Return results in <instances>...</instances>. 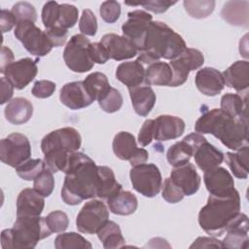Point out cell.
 I'll use <instances>...</instances> for the list:
<instances>
[{"label": "cell", "instance_id": "836d02e7", "mask_svg": "<svg viewBox=\"0 0 249 249\" xmlns=\"http://www.w3.org/2000/svg\"><path fill=\"white\" fill-rule=\"evenodd\" d=\"M96 234L105 249L121 248L125 245L120 226L113 221H108Z\"/></svg>", "mask_w": 249, "mask_h": 249}, {"label": "cell", "instance_id": "cb8c5ba5", "mask_svg": "<svg viewBox=\"0 0 249 249\" xmlns=\"http://www.w3.org/2000/svg\"><path fill=\"white\" fill-rule=\"evenodd\" d=\"M45 207L44 196L34 189H23L17 198V216H40Z\"/></svg>", "mask_w": 249, "mask_h": 249}, {"label": "cell", "instance_id": "d590c367", "mask_svg": "<svg viewBox=\"0 0 249 249\" xmlns=\"http://www.w3.org/2000/svg\"><path fill=\"white\" fill-rule=\"evenodd\" d=\"M83 84L89 96L97 101L102 98L111 88L107 76L101 72L90 73L83 81Z\"/></svg>", "mask_w": 249, "mask_h": 249}, {"label": "cell", "instance_id": "db71d44e", "mask_svg": "<svg viewBox=\"0 0 249 249\" xmlns=\"http://www.w3.org/2000/svg\"><path fill=\"white\" fill-rule=\"evenodd\" d=\"M89 51L90 58L94 63L104 64L109 59L108 53H107L106 49L104 48V46L100 42L90 43Z\"/></svg>", "mask_w": 249, "mask_h": 249}, {"label": "cell", "instance_id": "8fae6325", "mask_svg": "<svg viewBox=\"0 0 249 249\" xmlns=\"http://www.w3.org/2000/svg\"><path fill=\"white\" fill-rule=\"evenodd\" d=\"M82 144V137L79 131L70 126L58 128L45 135L41 141L43 154L51 152H76Z\"/></svg>", "mask_w": 249, "mask_h": 249}, {"label": "cell", "instance_id": "b9f144b4", "mask_svg": "<svg viewBox=\"0 0 249 249\" xmlns=\"http://www.w3.org/2000/svg\"><path fill=\"white\" fill-rule=\"evenodd\" d=\"M101 109L106 113H115L119 111L123 105V96L121 92L111 87L106 94L98 100Z\"/></svg>", "mask_w": 249, "mask_h": 249}, {"label": "cell", "instance_id": "d6986e66", "mask_svg": "<svg viewBox=\"0 0 249 249\" xmlns=\"http://www.w3.org/2000/svg\"><path fill=\"white\" fill-rule=\"evenodd\" d=\"M59 99L63 105L71 110L86 108L94 101L86 90L83 81L65 84L60 89Z\"/></svg>", "mask_w": 249, "mask_h": 249}, {"label": "cell", "instance_id": "4316f807", "mask_svg": "<svg viewBox=\"0 0 249 249\" xmlns=\"http://www.w3.org/2000/svg\"><path fill=\"white\" fill-rule=\"evenodd\" d=\"M194 157L196 165L204 172L219 166L225 159L224 154L215 146L207 142V140L196 147Z\"/></svg>", "mask_w": 249, "mask_h": 249}, {"label": "cell", "instance_id": "11a10c76", "mask_svg": "<svg viewBox=\"0 0 249 249\" xmlns=\"http://www.w3.org/2000/svg\"><path fill=\"white\" fill-rule=\"evenodd\" d=\"M46 34L52 41L53 47H60L65 44L67 37H68V31L67 29L61 28L59 26H54L52 28H48L45 30Z\"/></svg>", "mask_w": 249, "mask_h": 249}, {"label": "cell", "instance_id": "6da1fadb", "mask_svg": "<svg viewBox=\"0 0 249 249\" xmlns=\"http://www.w3.org/2000/svg\"><path fill=\"white\" fill-rule=\"evenodd\" d=\"M195 130L212 134L233 151L248 146V118L231 117L218 108L204 112L196 120Z\"/></svg>", "mask_w": 249, "mask_h": 249}, {"label": "cell", "instance_id": "7bdbcfd3", "mask_svg": "<svg viewBox=\"0 0 249 249\" xmlns=\"http://www.w3.org/2000/svg\"><path fill=\"white\" fill-rule=\"evenodd\" d=\"M79 11L74 5L70 4H60L59 6V18L57 21V25L61 28L68 29L73 27L78 20Z\"/></svg>", "mask_w": 249, "mask_h": 249}, {"label": "cell", "instance_id": "7a4b0ae2", "mask_svg": "<svg viewBox=\"0 0 249 249\" xmlns=\"http://www.w3.org/2000/svg\"><path fill=\"white\" fill-rule=\"evenodd\" d=\"M61 198L68 205H77L96 196L97 165L84 153L78 152L65 172Z\"/></svg>", "mask_w": 249, "mask_h": 249}, {"label": "cell", "instance_id": "30bf717a", "mask_svg": "<svg viewBox=\"0 0 249 249\" xmlns=\"http://www.w3.org/2000/svg\"><path fill=\"white\" fill-rule=\"evenodd\" d=\"M31 145L28 138L18 132L9 134L0 142V160L14 168L29 160Z\"/></svg>", "mask_w": 249, "mask_h": 249}, {"label": "cell", "instance_id": "7402d4cb", "mask_svg": "<svg viewBox=\"0 0 249 249\" xmlns=\"http://www.w3.org/2000/svg\"><path fill=\"white\" fill-rule=\"evenodd\" d=\"M185 131V122L176 116L160 115L155 119V137L158 141H167L180 137Z\"/></svg>", "mask_w": 249, "mask_h": 249}, {"label": "cell", "instance_id": "f35d334b", "mask_svg": "<svg viewBox=\"0 0 249 249\" xmlns=\"http://www.w3.org/2000/svg\"><path fill=\"white\" fill-rule=\"evenodd\" d=\"M186 12L195 18H205L209 17L215 8V1L213 0H185L183 2Z\"/></svg>", "mask_w": 249, "mask_h": 249}, {"label": "cell", "instance_id": "4fadbf2b", "mask_svg": "<svg viewBox=\"0 0 249 249\" xmlns=\"http://www.w3.org/2000/svg\"><path fill=\"white\" fill-rule=\"evenodd\" d=\"M115 156L122 160H128L131 166L145 163L149 154L144 148H138L133 134L127 131L118 132L112 143Z\"/></svg>", "mask_w": 249, "mask_h": 249}, {"label": "cell", "instance_id": "277c9868", "mask_svg": "<svg viewBox=\"0 0 249 249\" xmlns=\"http://www.w3.org/2000/svg\"><path fill=\"white\" fill-rule=\"evenodd\" d=\"M52 233L46 217L17 216L13 228L2 231L1 247L3 249H32L40 240Z\"/></svg>", "mask_w": 249, "mask_h": 249}, {"label": "cell", "instance_id": "9c48e42d", "mask_svg": "<svg viewBox=\"0 0 249 249\" xmlns=\"http://www.w3.org/2000/svg\"><path fill=\"white\" fill-rule=\"evenodd\" d=\"M109 221V210L104 202L91 199L84 204L77 215L76 227L82 233L93 234Z\"/></svg>", "mask_w": 249, "mask_h": 249}, {"label": "cell", "instance_id": "d4e9b609", "mask_svg": "<svg viewBox=\"0 0 249 249\" xmlns=\"http://www.w3.org/2000/svg\"><path fill=\"white\" fill-rule=\"evenodd\" d=\"M131 104L135 113L141 117L147 116L155 106L157 96L149 85H140L128 89Z\"/></svg>", "mask_w": 249, "mask_h": 249}, {"label": "cell", "instance_id": "52a82bcc", "mask_svg": "<svg viewBox=\"0 0 249 249\" xmlns=\"http://www.w3.org/2000/svg\"><path fill=\"white\" fill-rule=\"evenodd\" d=\"M90 41L83 34L70 38L63 52V59L67 67L76 73H86L92 69L94 62L89 55Z\"/></svg>", "mask_w": 249, "mask_h": 249}, {"label": "cell", "instance_id": "ac0fdd59", "mask_svg": "<svg viewBox=\"0 0 249 249\" xmlns=\"http://www.w3.org/2000/svg\"><path fill=\"white\" fill-rule=\"evenodd\" d=\"M100 43L106 49L109 59L121 61L132 58L138 53V50L133 43H131L125 37L115 33L105 34L101 38Z\"/></svg>", "mask_w": 249, "mask_h": 249}, {"label": "cell", "instance_id": "44dd1931", "mask_svg": "<svg viewBox=\"0 0 249 249\" xmlns=\"http://www.w3.org/2000/svg\"><path fill=\"white\" fill-rule=\"evenodd\" d=\"M197 89L206 96L218 95L225 88L223 74L212 67H203L196 72L195 78Z\"/></svg>", "mask_w": 249, "mask_h": 249}, {"label": "cell", "instance_id": "d6a6232c", "mask_svg": "<svg viewBox=\"0 0 249 249\" xmlns=\"http://www.w3.org/2000/svg\"><path fill=\"white\" fill-rule=\"evenodd\" d=\"M195 150L196 147L187 137H184L183 140L169 147L166 153V160L173 167L182 165L190 161L191 158L194 156Z\"/></svg>", "mask_w": 249, "mask_h": 249}, {"label": "cell", "instance_id": "ab89813d", "mask_svg": "<svg viewBox=\"0 0 249 249\" xmlns=\"http://www.w3.org/2000/svg\"><path fill=\"white\" fill-rule=\"evenodd\" d=\"M45 168L46 164L44 160L29 159L16 167V171L21 179L31 181L34 180Z\"/></svg>", "mask_w": 249, "mask_h": 249}, {"label": "cell", "instance_id": "8d00e7d4", "mask_svg": "<svg viewBox=\"0 0 249 249\" xmlns=\"http://www.w3.org/2000/svg\"><path fill=\"white\" fill-rule=\"evenodd\" d=\"M226 161L236 178L246 179L248 177V146L240 148L236 153L228 152Z\"/></svg>", "mask_w": 249, "mask_h": 249}, {"label": "cell", "instance_id": "816d5d0a", "mask_svg": "<svg viewBox=\"0 0 249 249\" xmlns=\"http://www.w3.org/2000/svg\"><path fill=\"white\" fill-rule=\"evenodd\" d=\"M56 85L49 80H40L35 82L32 88V94L37 98H47L53 95Z\"/></svg>", "mask_w": 249, "mask_h": 249}, {"label": "cell", "instance_id": "f1b7e54d", "mask_svg": "<svg viewBox=\"0 0 249 249\" xmlns=\"http://www.w3.org/2000/svg\"><path fill=\"white\" fill-rule=\"evenodd\" d=\"M122 190V185L117 181L114 171L105 165H97L96 196L107 199Z\"/></svg>", "mask_w": 249, "mask_h": 249}, {"label": "cell", "instance_id": "9f6ffc18", "mask_svg": "<svg viewBox=\"0 0 249 249\" xmlns=\"http://www.w3.org/2000/svg\"><path fill=\"white\" fill-rule=\"evenodd\" d=\"M190 248H222V244L216 237L199 236L193 242Z\"/></svg>", "mask_w": 249, "mask_h": 249}, {"label": "cell", "instance_id": "8992f818", "mask_svg": "<svg viewBox=\"0 0 249 249\" xmlns=\"http://www.w3.org/2000/svg\"><path fill=\"white\" fill-rule=\"evenodd\" d=\"M14 34L28 53L38 57L45 56L53 48L46 32L37 27L32 21H18Z\"/></svg>", "mask_w": 249, "mask_h": 249}, {"label": "cell", "instance_id": "83f0119b", "mask_svg": "<svg viewBox=\"0 0 249 249\" xmlns=\"http://www.w3.org/2000/svg\"><path fill=\"white\" fill-rule=\"evenodd\" d=\"M6 120L13 124L27 123L33 115L32 103L23 97H16L8 102L4 110Z\"/></svg>", "mask_w": 249, "mask_h": 249}, {"label": "cell", "instance_id": "74e56055", "mask_svg": "<svg viewBox=\"0 0 249 249\" xmlns=\"http://www.w3.org/2000/svg\"><path fill=\"white\" fill-rule=\"evenodd\" d=\"M54 247L56 249H89L92 247V245L83 235L72 231L58 234L54 239Z\"/></svg>", "mask_w": 249, "mask_h": 249}, {"label": "cell", "instance_id": "680465c9", "mask_svg": "<svg viewBox=\"0 0 249 249\" xmlns=\"http://www.w3.org/2000/svg\"><path fill=\"white\" fill-rule=\"evenodd\" d=\"M1 83V104H5L8 101H11V98L14 94V86L5 78L2 77L0 79Z\"/></svg>", "mask_w": 249, "mask_h": 249}, {"label": "cell", "instance_id": "484cf974", "mask_svg": "<svg viewBox=\"0 0 249 249\" xmlns=\"http://www.w3.org/2000/svg\"><path fill=\"white\" fill-rule=\"evenodd\" d=\"M145 67L138 60L122 62L116 70V78L127 89L146 84ZM147 85V84H146Z\"/></svg>", "mask_w": 249, "mask_h": 249}, {"label": "cell", "instance_id": "7c38bea8", "mask_svg": "<svg viewBox=\"0 0 249 249\" xmlns=\"http://www.w3.org/2000/svg\"><path fill=\"white\" fill-rule=\"evenodd\" d=\"M204 63L203 53L193 48H187L180 55L171 59L169 65L172 70V82L169 87L182 86L189 77L191 71H195Z\"/></svg>", "mask_w": 249, "mask_h": 249}, {"label": "cell", "instance_id": "6f0895ef", "mask_svg": "<svg viewBox=\"0 0 249 249\" xmlns=\"http://www.w3.org/2000/svg\"><path fill=\"white\" fill-rule=\"evenodd\" d=\"M0 23H1V30L3 33H5L10 31L15 25H17L18 20L11 11L2 9L0 14Z\"/></svg>", "mask_w": 249, "mask_h": 249}, {"label": "cell", "instance_id": "5b68a950", "mask_svg": "<svg viewBox=\"0 0 249 249\" xmlns=\"http://www.w3.org/2000/svg\"><path fill=\"white\" fill-rule=\"evenodd\" d=\"M186 49L187 45L182 36L166 23L159 20L150 23L142 51L151 53L159 60L160 58L171 60Z\"/></svg>", "mask_w": 249, "mask_h": 249}, {"label": "cell", "instance_id": "603a6c76", "mask_svg": "<svg viewBox=\"0 0 249 249\" xmlns=\"http://www.w3.org/2000/svg\"><path fill=\"white\" fill-rule=\"evenodd\" d=\"M225 86L234 89L239 93L247 94L249 87V62L237 60L224 71Z\"/></svg>", "mask_w": 249, "mask_h": 249}, {"label": "cell", "instance_id": "e0dca14e", "mask_svg": "<svg viewBox=\"0 0 249 249\" xmlns=\"http://www.w3.org/2000/svg\"><path fill=\"white\" fill-rule=\"evenodd\" d=\"M226 236L221 241L222 248L246 249L248 247V217L239 212L226 229Z\"/></svg>", "mask_w": 249, "mask_h": 249}, {"label": "cell", "instance_id": "3957f363", "mask_svg": "<svg viewBox=\"0 0 249 249\" xmlns=\"http://www.w3.org/2000/svg\"><path fill=\"white\" fill-rule=\"evenodd\" d=\"M240 212L238 192L227 196H209L206 204L198 213L200 228L210 236L219 237L226 231L229 224Z\"/></svg>", "mask_w": 249, "mask_h": 249}, {"label": "cell", "instance_id": "4dcf8cb0", "mask_svg": "<svg viewBox=\"0 0 249 249\" xmlns=\"http://www.w3.org/2000/svg\"><path fill=\"white\" fill-rule=\"evenodd\" d=\"M106 201L112 213L122 216H127L134 213L138 206L137 197L129 191L121 190L107 198Z\"/></svg>", "mask_w": 249, "mask_h": 249}, {"label": "cell", "instance_id": "1f68e13d", "mask_svg": "<svg viewBox=\"0 0 249 249\" xmlns=\"http://www.w3.org/2000/svg\"><path fill=\"white\" fill-rule=\"evenodd\" d=\"M172 77L173 74L169 63L160 60L148 65L145 70V81L149 86L169 87L172 82Z\"/></svg>", "mask_w": 249, "mask_h": 249}, {"label": "cell", "instance_id": "f907efd6", "mask_svg": "<svg viewBox=\"0 0 249 249\" xmlns=\"http://www.w3.org/2000/svg\"><path fill=\"white\" fill-rule=\"evenodd\" d=\"M176 1H166V0H153V1H145V2H139V3H132V2H125L126 5L129 6H143L146 10L160 14L166 12L171 6L175 5Z\"/></svg>", "mask_w": 249, "mask_h": 249}, {"label": "cell", "instance_id": "60d3db41", "mask_svg": "<svg viewBox=\"0 0 249 249\" xmlns=\"http://www.w3.org/2000/svg\"><path fill=\"white\" fill-rule=\"evenodd\" d=\"M54 188V179L53 172L47 167L33 180V189L44 197L52 195Z\"/></svg>", "mask_w": 249, "mask_h": 249}, {"label": "cell", "instance_id": "5bb4252c", "mask_svg": "<svg viewBox=\"0 0 249 249\" xmlns=\"http://www.w3.org/2000/svg\"><path fill=\"white\" fill-rule=\"evenodd\" d=\"M152 16L143 10H134L127 13V19L122 25L124 37L128 39L137 48L138 53L144 48V42Z\"/></svg>", "mask_w": 249, "mask_h": 249}, {"label": "cell", "instance_id": "e575fe53", "mask_svg": "<svg viewBox=\"0 0 249 249\" xmlns=\"http://www.w3.org/2000/svg\"><path fill=\"white\" fill-rule=\"evenodd\" d=\"M220 109L231 117L247 118V95L226 93L221 98Z\"/></svg>", "mask_w": 249, "mask_h": 249}, {"label": "cell", "instance_id": "ffe728a7", "mask_svg": "<svg viewBox=\"0 0 249 249\" xmlns=\"http://www.w3.org/2000/svg\"><path fill=\"white\" fill-rule=\"evenodd\" d=\"M170 179L183 191L185 196L195 195L198 191L201 183L200 176L197 174L195 166L190 162L174 167L171 171Z\"/></svg>", "mask_w": 249, "mask_h": 249}, {"label": "cell", "instance_id": "bcb514c9", "mask_svg": "<svg viewBox=\"0 0 249 249\" xmlns=\"http://www.w3.org/2000/svg\"><path fill=\"white\" fill-rule=\"evenodd\" d=\"M79 29L85 36H94L96 34L97 19L91 10L86 9L82 12L79 21Z\"/></svg>", "mask_w": 249, "mask_h": 249}, {"label": "cell", "instance_id": "7dc6e473", "mask_svg": "<svg viewBox=\"0 0 249 249\" xmlns=\"http://www.w3.org/2000/svg\"><path fill=\"white\" fill-rule=\"evenodd\" d=\"M162 198L168 203H177L181 201L185 195L183 191L170 179V177L165 178L162 183Z\"/></svg>", "mask_w": 249, "mask_h": 249}, {"label": "cell", "instance_id": "ba28073f", "mask_svg": "<svg viewBox=\"0 0 249 249\" xmlns=\"http://www.w3.org/2000/svg\"><path fill=\"white\" fill-rule=\"evenodd\" d=\"M129 178L133 189L146 197L156 196L162 186V177L154 163H142L132 166Z\"/></svg>", "mask_w": 249, "mask_h": 249}, {"label": "cell", "instance_id": "c3c4849f", "mask_svg": "<svg viewBox=\"0 0 249 249\" xmlns=\"http://www.w3.org/2000/svg\"><path fill=\"white\" fill-rule=\"evenodd\" d=\"M46 220L52 232H63L69 225L67 214L60 210H55L49 213Z\"/></svg>", "mask_w": 249, "mask_h": 249}, {"label": "cell", "instance_id": "9a60e30c", "mask_svg": "<svg viewBox=\"0 0 249 249\" xmlns=\"http://www.w3.org/2000/svg\"><path fill=\"white\" fill-rule=\"evenodd\" d=\"M38 59L24 57L11 63L3 73L5 78L18 89H22L31 83L38 73Z\"/></svg>", "mask_w": 249, "mask_h": 249}, {"label": "cell", "instance_id": "91938a15", "mask_svg": "<svg viewBox=\"0 0 249 249\" xmlns=\"http://www.w3.org/2000/svg\"><path fill=\"white\" fill-rule=\"evenodd\" d=\"M0 72L3 74L6 68L14 62V53L8 47L2 46L1 55H0Z\"/></svg>", "mask_w": 249, "mask_h": 249}, {"label": "cell", "instance_id": "2e32d148", "mask_svg": "<svg viewBox=\"0 0 249 249\" xmlns=\"http://www.w3.org/2000/svg\"><path fill=\"white\" fill-rule=\"evenodd\" d=\"M203 181L211 196H227L234 194V181L231 173L224 167L217 166L204 172Z\"/></svg>", "mask_w": 249, "mask_h": 249}, {"label": "cell", "instance_id": "f5cc1de1", "mask_svg": "<svg viewBox=\"0 0 249 249\" xmlns=\"http://www.w3.org/2000/svg\"><path fill=\"white\" fill-rule=\"evenodd\" d=\"M155 137V120L148 119L142 124L138 133V143L142 147L148 146Z\"/></svg>", "mask_w": 249, "mask_h": 249}, {"label": "cell", "instance_id": "f6af8a7d", "mask_svg": "<svg viewBox=\"0 0 249 249\" xmlns=\"http://www.w3.org/2000/svg\"><path fill=\"white\" fill-rule=\"evenodd\" d=\"M11 12L16 17L18 22L22 20H29L35 22L37 19V12L34 6L28 2H18L16 3Z\"/></svg>", "mask_w": 249, "mask_h": 249}, {"label": "cell", "instance_id": "ee69618b", "mask_svg": "<svg viewBox=\"0 0 249 249\" xmlns=\"http://www.w3.org/2000/svg\"><path fill=\"white\" fill-rule=\"evenodd\" d=\"M59 6L55 1L47 2L42 9V21L46 29L57 25L59 18Z\"/></svg>", "mask_w": 249, "mask_h": 249}, {"label": "cell", "instance_id": "f546056e", "mask_svg": "<svg viewBox=\"0 0 249 249\" xmlns=\"http://www.w3.org/2000/svg\"><path fill=\"white\" fill-rule=\"evenodd\" d=\"M249 2L228 1L221 11L222 18L231 25L248 27L249 23Z\"/></svg>", "mask_w": 249, "mask_h": 249}, {"label": "cell", "instance_id": "681fc988", "mask_svg": "<svg viewBox=\"0 0 249 249\" xmlns=\"http://www.w3.org/2000/svg\"><path fill=\"white\" fill-rule=\"evenodd\" d=\"M99 14L105 22L114 23L120 18L121 5L119 2L114 0L105 1L99 8Z\"/></svg>", "mask_w": 249, "mask_h": 249}]
</instances>
